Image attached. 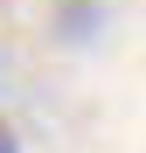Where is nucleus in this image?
<instances>
[{
  "label": "nucleus",
  "mask_w": 146,
  "mask_h": 153,
  "mask_svg": "<svg viewBox=\"0 0 146 153\" xmlns=\"http://www.w3.org/2000/svg\"><path fill=\"white\" fill-rule=\"evenodd\" d=\"M0 153H21V132H14L7 118H0Z\"/></svg>",
  "instance_id": "nucleus-1"
}]
</instances>
